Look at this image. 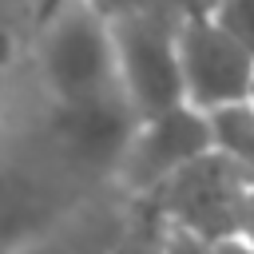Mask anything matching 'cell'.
Returning a JSON list of instances; mask_svg holds the SVG:
<instances>
[{
    "label": "cell",
    "mask_w": 254,
    "mask_h": 254,
    "mask_svg": "<svg viewBox=\"0 0 254 254\" xmlns=\"http://www.w3.org/2000/svg\"><path fill=\"white\" fill-rule=\"evenodd\" d=\"M175 40L187 107L206 115L254 95V56L214 12L187 8L175 24Z\"/></svg>",
    "instance_id": "cell-3"
},
{
    "label": "cell",
    "mask_w": 254,
    "mask_h": 254,
    "mask_svg": "<svg viewBox=\"0 0 254 254\" xmlns=\"http://www.w3.org/2000/svg\"><path fill=\"white\" fill-rule=\"evenodd\" d=\"M206 127H210L214 155H222L254 175V99L206 111Z\"/></svg>",
    "instance_id": "cell-7"
},
{
    "label": "cell",
    "mask_w": 254,
    "mask_h": 254,
    "mask_svg": "<svg viewBox=\"0 0 254 254\" xmlns=\"http://www.w3.org/2000/svg\"><path fill=\"white\" fill-rule=\"evenodd\" d=\"M40 79L52 107L119 91L111 20L95 0H60L40 36Z\"/></svg>",
    "instance_id": "cell-1"
},
{
    "label": "cell",
    "mask_w": 254,
    "mask_h": 254,
    "mask_svg": "<svg viewBox=\"0 0 254 254\" xmlns=\"http://www.w3.org/2000/svg\"><path fill=\"white\" fill-rule=\"evenodd\" d=\"M103 254H167L163 226H155V222H143V226H123V230H119V238H115Z\"/></svg>",
    "instance_id": "cell-9"
},
{
    "label": "cell",
    "mask_w": 254,
    "mask_h": 254,
    "mask_svg": "<svg viewBox=\"0 0 254 254\" xmlns=\"http://www.w3.org/2000/svg\"><path fill=\"white\" fill-rule=\"evenodd\" d=\"M250 246H254V190H250V198H246V210H242V230H238Z\"/></svg>",
    "instance_id": "cell-12"
},
{
    "label": "cell",
    "mask_w": 254,
    "mask_h": 254,
    "mask_svg": "<svg viewBox=\"0 0 254 254\" xmlns=\"http://www.w3.org/2000/svg\"><path fill=\"white\" fill-rule=\"evenodd\" d=\"M179 16H167V12L107 16L111 44H115V79L139 119H151L187 103L183 71H179V40H175Z\"/></svg>",
    "instance_id": "cell-2"
},
{
    "label": "cell",
    "mask_w": 254,
    "mask_h": 254,
    "mask_svg": "<svg viewBox=\"0 0 254 254\" xmlns=\"http://www.w3.org/2000/svg\"><path fill=\"white\" fill-rule=\"evenodd\" d=\"M190 4H194V8H202V12H214V8H218V0H190Z\"/></svg>",
    "instance_id": "cell-13"
},
{
    "label": "cell",
    "mask_w": 254,
    "mask_h": 254,
    "mask_svg": "<svg viewBox=\"0 0 254 254\" xmlns=\"http://www.w3.org/2000/svg\"><path fill=\"white\" fill-rule=\"evenodd\" d=\"M250 99H254V95H250Z\"/></svg>",
    "instance_id": "cell-14"
},
{
    "label": "cell",
    "mask_w": 254,
    "mask_h": 254,
    "mask_svg": "<svg viewBox=\"0 0 254 254\" xmlns=\"http://www.w3.org/2000/svg\"><path fill=\"white\" fill-rule=\"evenodd\" d=\"M214 147H210L206 115L183 103L163 115L139 119L127 151L115 167V179L131 194H159L171 179H179L187 167H194Z\"/></svg>",
    "instance_id": "cell-5"
},
{
    "label": "cell",
    "mask_w": 254,
    "mask_h": 254,
    "mask_svg": "<svg viewBox=\"0 0 254 254\" xmlns=\"http://www.w3.org/2000/svg\"><path fill=\"white\" fill-rule=\"evenodd\" d=\"M52 135L60 143V151L75 163V167H91V171H111L119 167L135 127H139V115L135 107L127 103L123 91H111V95H95V99H83V103H64V107H52Z\"/></svg>",
    "instance_id": "cell-6"
},
{
    "label": "cell",
    "mask_w": 254,
    "mask_h": 254,
    "mask_svg": "<svg viewBox=\"0 0 254 254\" xmlns=\"http://www.w3.org/2000/svg\"><path fill=\"white\" fill-rule=\"evenodd\" d=\"M250 190H254V175L210 151L179 179H171L155 198H159V218L167 226L194 238L198 246H210L242 230V210Z\"/></svg>",
    "instance_id": "cell-4"
},
{
    "label": "cell",
    "mask_w": 254,
    "mask_h": 254,
    "mask_svg": "<svg viewBox=\"0 0 254 254\" xmlns=\"http://www.w3.org/2000/svg\"><path fill=\"white\" fill-rule=\"evenodd\" d=\"M127 226V222H123ZM123 226H107V222H79L71 230H56L44 238H28L24 246L8 250V254H103Z\"/></svg>",
    "instance_id": "cell-8"
},
{
    "label": "cell",
    "mask_w": 254,
    "mask_h": 254,
    "mask_svg": "<svg viewBox=\"0 0 254 254\" xmlns=\"http://www.w3.org/2000/svg\"><path fill=\"white\" fill-rule=\"evenodd\" d=\"M214 16L246 44V52L254 56V0H218Z\"/></svg>",
    "instance_id": "cell-10"
},
{
    "label": "cell",
    "mask_w": 254,
    "mask_h": 254,
    "mask_svg": "<svg viewBox=\"0 0 254 254\" xmlns=\"http://www.w3.org/2000/svg\"><path fill=\"white\" fill-rule=\"evenodd\" d=\"M202 254H254V246H250L242 234H234V238H222V242L202 246Z\"/></svg>",
    "instance_id": "cell-11"
}]
</instances>
